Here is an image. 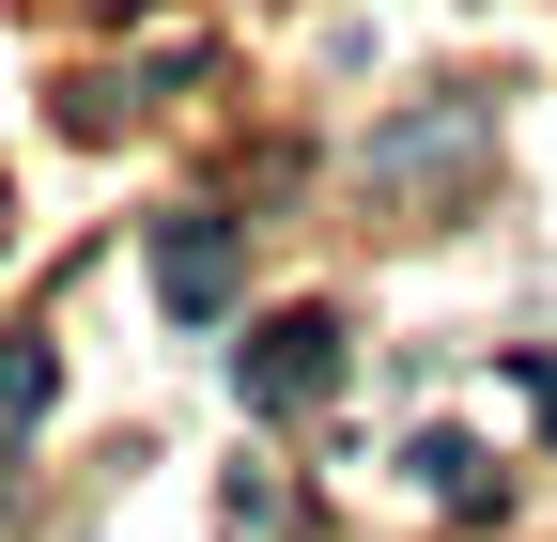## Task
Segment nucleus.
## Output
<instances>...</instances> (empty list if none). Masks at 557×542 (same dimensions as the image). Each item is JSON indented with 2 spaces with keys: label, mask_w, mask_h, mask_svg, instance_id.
<instances>
[{
  "label": "nucleus",
  "mask_w": 557,
  "mask_h": 542,
  "mask_svg": "<svg viewBox=\"0 0 557 542\" xmlns=\"http://www.w3.org/2000/svg\"><path fill=\"white\" fill-rule=\"evenodd\" d=\"M403 481H434V496H465V512H480V496H496V465H480L465 434H418V449H403Z\"/></svg>",
  "instance_id": "7ed1b4c3"
},
{
  "label": "nucleus",
  "mask_w": 557,
  "mask_h": 542,
  "mask_svg": "<svg viewBox=\"0 0 557 542\" xmlns=\"http://www.w3.org/2000/svg\"><path fill=\"white\" fill-rule=\"evenodd\" d=\"M47 372H62L47 342H0V449H16V434L47 419Z\"/></svg>",
  "instance_id": "20e7f679"
},
{
  "label": "nucleus",
  "mask_w": 557,
  "mask_h": 542,
  "mask_svg": "<svg viewBox=\"0 0 557 542\" xmlns=\"http://www.w3.org/2000/svg\"><path fill=\"white\" fill-rule=\"evenodd\" d=\"M233 387L263 403V419H295V403H325V387H341V325H325V310H278L263 342L233 357Z\"/></svg>",
  "instance_id": "f257e3e1"
},
{
  "label": "nucleus",
  "mask_w": 557,
  "mask_h": 542,
  "mask_svg": "<svg viewBox=\"0 0 557 542\" xmlns=\"http://www.w3.org/2000/svg\"><path fill=\"white\" fill-rule=\"evenodd\" d=\"M156 295L186 325H218L233 310V218H156Z\"/></svg>",
  "instance_id": "f03ea898"
}]
</instances>
